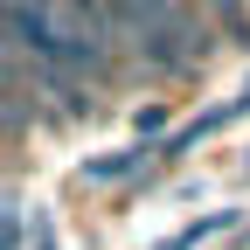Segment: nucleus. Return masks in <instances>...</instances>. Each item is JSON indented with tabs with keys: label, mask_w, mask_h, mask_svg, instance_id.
<instances>
[{
	"label": "nucleus",
	"mask_w": 250,
	"mask_h": 250,
	"mask_svg": "<svg viewBox=\"0 0 250 250\" xmlns=\"http://www.w3.org/2000/svg\"><path fill=\"white\" fill-rule=\"evenodd\" d=\"M223 229H236V208H208L202 223H181L167 243H153V250H202L208 236H223Z\"/></svg>",
	"instance_id": "f257e3e1"
},
{
	"label": "nucleus",
	"mask_w": 250,
	"mask_h": 250,
	"mask_svg": "<svg viewBox=\"0 0 250 250\" xmlns=\"http://www.w3.org/2000/svg\"><path fill=\"white\" fill-rule=\"evenodd\" d=\"M139 160H146V146H125V153H104V160H83L77 174L83 181H118V174H132Z\"/></svg>",
	"instance_id": "f03ea898"
},
{
	"label": "nucleus",
	"mask_w": 250,
	"mask_h": 250,
	"mask_svg": "<svg viewBox=\"0 0 250 250\" xmlns=\"http://www.w3.org/2000/svg\"><path fill=\"white\" fill-rule=\"evenodd\" d=\"M208 7H215V21H223L229 35H243V42H250V0H208Z\"/></svg>",
	"instance_id": "7ed1b4c3"
},
{
	"label": "nucleus",
	"mask_w": 250,
	"mask_h": 250,
	"mask_svg": "<svg viewBox=\"0 0 250 250\" xmlns=\"http://www.w3.org/2000/svg\"><path fill=\"white\" fill-rule=\"evenodd\" d=\"M236 104H243V111H250V83H243V98H236Z\"/></svg>",
	"instance_id": "20e7f679"
}]
</instances>
